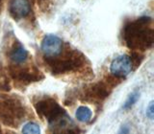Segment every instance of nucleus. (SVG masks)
Returning <instances> with one entry per match:
<instances>
[{
    "instance_id": "obj_9",
    "label": "nucleus",
    "mask_w": 154,
    "mask_h": 134,
    "mask_svg": "<svg viewBox=\"0 0 154 134\" xmlns=\"http://www.w3.org/2000/svg\"><path fill=\"white\" fill-rule=\"evenodd\" d=\"M28 51L20 42H14L9 52V57L14 64H22L28 60Z\"/></svg>"
},
{
    "instance_id": "obj_14",
    "label": "nucleus",
    "mask_w": 154,
    "mask_h": 134,
    "mask_svg": "<svg viewBox=\"0 0 154 134\" xmlns=\"http://www.w3.org/2000/svg\"><path fill=\"white\" fill-rule=\"evenodd\" d=\"M146 116H147L149 119H150V120H152V119H153V116H154L153 100H152V102L149 103L148 106H147V108H146Z\"/></svg>"
},
{
    "instance_id": "obj_2",
    "label": "nucleus",
    "mask_w": 154,
    "mask_h": 134,
    "mask_svg": "<svg viewBox=\"0 0 154 134\" xmlns=\"http://www.w3.org/2000/svg\"><path fill=\"white\" fill-rule=\"evenodd\" d=\"M35 109L41 117L45 119L53 131H71L73 122L54 99L46 98L35 103Z\"/></svg>"
},
{
    "instance_id": "obj_11",
    "label": "nucleus",
    "mask_w": 154,
    "mask_h": 134,
    "mask_svg": "<svg viewBox=\"0 0 154 134\" xmlns=\"http://www.w3.org/2000/svg\"><path fill=\"white\" fill-rule=\"evenodd\" d=\"M91 116H93V112H91V108H89L88 106H84V105L79 106L75 112L76 119L82 123L90 122L91 119Z\"/></svg>"
},
{
    "instance_id": "obj_1",
    "label": "nucleus",
    "mask_w": 154,
    "mask_h": 134,
    "mask_svg": "<svg viewBox=\"0 0 154 134\" xmlns=\"http://www.w3.org/2000/svg\"><path fill=\"white\" fill-rule=\"evenodd\" d=\"M122 36L129 49L146 51L151 48L154 36L152 19L143 16L127 23L123 28Z\"/></svg>"
},
{
    "instance_id": "obj_10",
    "label": "nucleus",
    "mask_w": 154,
    "mask_h": 134,
    "mask_svg": "<svg viewBox=\"0 0 154 134\" xmlns=\"http://www.w3.org/2000/svg\"><path fill=\"white\" fill-rule=\"evenodd\" d=\"M110 94V90L108 89V86L103 83H97L91 87L87 91V95L91 100H102L106 99Z\"/></svg>"
},
{
    "instance_id": "obj_5",
    "label": "nucleus",
    "mask_w": 154,
    "mask_h": 134,
    "mask_svg": "<svg viewBox=\"0 0 154 134\" xmlns=\"http://www.w3.org/2000/svg\"><path fill=\"white\" fill-rule=\"evenodd\" d=\"M10 75L12 79L21 85H27L34 81H38L43 79V76L36 67H19L18 64H14L10 67Z\"/></svg>"
},
{
    "instance_id": "obj_6",
    "label": "nucleus",
    "mask_w": 154,
    "mask_h": 134,
    "mask_svg": "<svg viewBox=\"0 0 154 134\" xmlns=\"http://www.w3.org/2000/svg\"><path fill=\"white\" fill-rule=\"evenodd\" d=\"M133 69L132 59L127 55H120L112 60L110 64V72L116 78L122 79L127 77Z\"/></svg>"
},
{
    "instance_id": "obj_12",
    "label": "nucleus",
    "mask_w": 154,
    "mask_h": 134,
    "mask_svg": "<svg viewBox=\"0 0 154 134\" xmlns=\"http://www.w3.org/2000/svg\"><path fill=\"white\" fill-rule=\"evenodd\" d=\"M21 131L23 133H29V134H38L41 133V128L38 126L36 123L33 122H29L25 124L22 127Z\"/></svg>"
},
{
    "instance_id": "obj_4",
    "label": "nucleus",
    "mask_w": 154,
    "mask_h": 134,
    "mask_svg": "<svg viewBox=\"0 0 154 134\" xmlns=\"http://www.w3.org/2000/svg\"><path fill=\"white\" fill-rule=\"evenodd\" d=\"M45 61L52 74L60 75L77 70L84 64L85 57L75 50L69 51L64 57H55L52 59H45Z\"/></svg>"
},
{
    "instance_id": "obj_15",
    "label": "nucleus",
    "mask_w": 154,
    "mask_h": 134,
    "mask_svg": "<svg viewBox=\"0 0 154 134\" xmlns=\"http://www.w3.org/2000/svg\"><path fill=\"white\" fill-rule=\"evenodd\" d=\"M0 132H1V128H0Z\"/></svg>"
},
{
    "instance_id": "obj_7",
    "label": "nucleus",
    "mask_w": 154,
    "mask_h": 134,
    "mask_svg": "<svg viewBox=\"0 0 154 134\" xmlns=\"http://www.w3.org/2000/svg\"><path fill=\"white\" fill-rule=\"evenodd\" d=\"M64 42L60 37L54 35H47L43 37L42 41V51L45 59H52L60 56L63 53Z\"/></svg>"
},
{
    "instance_id": "obj_8",
    "label": "nucleus",
    "mask_w": 154,
    "mask_h": 134,
    "mask_svg": "<svg viewBox=\"0 0 154 134\" xmlns=\"http://www.w3.org/2000/svg\"><path fill=\"white\" fill-rule=\"evenodd\" d=\"M11 16L17 20L25 18L31 12V5L29 0H11L9 6Z\"/></svg>"
},
{
    "instance_id": "obj_13",
    "label": "nucleus",
    "mask_w": 154,
    "mask_h": 134,
    "mask_svg": "<svg viewBox=\"0 0 154 134\" xmlns=\"http://www.w3.org/2000/svg\"><path fill=\"white\" fill-rule=\"evenodd\" d=\"M140 97V93L138 91H134L131 94L129 95V97L127 98V100H125V103L123 104V109L124 110H127L129 108H131L133 105L137 103V100Z\"/></svg>"
},
{
    "instance_id": "obj_3",
    "label": "nucleus",
    "mask_w": 154,
    "mask_h": 134,
    "mask_svg": "<svg viewBox=\"0 0 154 134\" xmlns=\"http://www.w3.org/2000/svg\"><path fill=\"white\" fill-rule=\"evenodd\" d=\"M25 108L17 98L0 96V121L8 127H14L23 119Z\"/></svg>"
}]
</instances>
